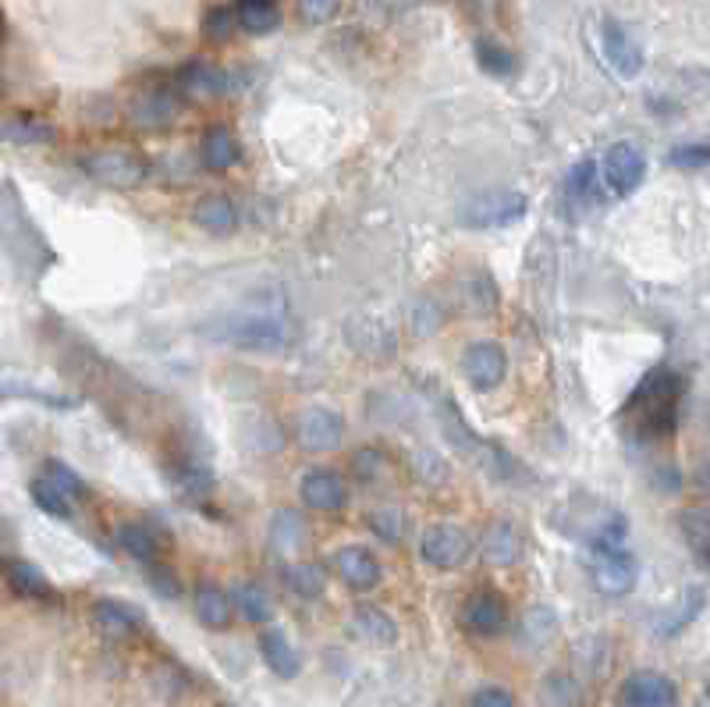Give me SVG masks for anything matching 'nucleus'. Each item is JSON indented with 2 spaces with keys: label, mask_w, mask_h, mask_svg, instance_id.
I'll return each mask as SVG.
<instances>
[{
  "label": "nucleus",
  "mask_w": 710,
  "mask_h": 707,
  "mask_svg": "<svg viewBox=\"0 0 710 707\" xmlns=\"http://www.w3.org/2000/svg\"><path fill=\"white\" fill-rule=\"evenodd\" d=\"M29 494H33V501L40 505L47 516H54V519H72V501L64 498L57 487H50L43 477L40 480H33V487H29Z\"/></svg>",
  "instance_id": "nucleus-35"
},
{
  "label": "nucleus",
  "mask_w": 710,
  "mask_h": 707,
  "mask_svg": "<svg viewBox=\"0 0 710 707\" xmlns=\"http://www.w3.org/2000/svg\"><path fill=\"white\" fill-rule=\"evenodd\" d=\"M668 160H671V167H679V171H703V167L710 164V146L707 143L675 146Z\"/></svg>",
  "instance_id": "nucleus-37"
},
{
  "label": "nucleus",
  "mask_w": 710,
  "mask_h": 707,
  "mask_svg": "<svg viewBox=\"0 0 710 707\" xmlns=\"http://www.w3.org/2000/svg\"><path fill=\"white\" fill-rule=\"evenodd\" d=\"M643 178H647V157L640 146L615 143L604 153V182L611 185L615 196H632L643 185Z\"/></svg>",
  "instance_id": "nucleus-10"
},
{
  "label": "nucleus",
  "mask_w": 710,
  "mask_h": 707,
  "mask_svg": "<svg viewBox=\"0 0 710 707\" xmlns=\"http://www.w3.org/2000/svg\"><path fill=\"white\" fill-rule=\"evenodd\" d=\"M483 555L490 565H512L515 558H519V534H515L508 523H494L487 530Z\"/></svg>",
  "instance_id": "nucleus-25"
},
{
  "label": "nucleus",
  "mask_w": 710,
  "mask_h": 707,
  "mask_svg": "<svg viewBox=\"0 0 710 707\" xmlns=\"http://www.w3.org/2000/svg\"><path fill=\"white\" fill-rule=\"evenodd\" d=\"M86 175L93 178L100 185H111V189H135L146 182L150 167L139 153L125 150V146H107V150H93L89 157L82 160Z\"/></svg>",
  "instance_id": "nucleus-2"
},
{
  "label": "nucleus",
  "mask_w": 710,
  "mask_h": 707,
  "mask_svg": "<svg viewBox=\"0 0 710 707\" xmlns=\"http://www.w3.org/2000/svg\"><path fill=\"white\" fill-rule=\"evenodd\" d=\"M238 157H242V146H238V139L231 128H224V125L206 128V136L199 143L203 167H210V171H228V167L238 164Z\"/></svg>",
  "instance_id": "nucleus-18"
},
{
  "label": "nucleus",
  "mask_w": 710,
  "mask_h": 707,
  "mask_svg": "<svg viewBox=\"0 0 710 707\" xmlns=\"http://www.w3.org/2000/svg\"><path fill=\"white\" fill-rule=\"evenodd\" d=\"M462 626L473 637H498L508 626V604L498 590H476V594L462 604Z\"/></svg>",
  "instance_id": "nucleus-11"
},
{
  "label": "nucleus",
  "mask_w": 710,
  "mask_h": 707,
  "mask_svg": "<svg viewBox=\"0 0 710 707\" xmlns=\"http://www.w3.org/2000/svg\"><path fill=\"white\" fill-rule=\"evenodd\" d=\"M260 654H263V661H267V668L274 676H281V679H295L302 672V658H299V651L292 647V640L281 633V629H263L260 633Z\"/></svg>",
  "instance_id": "nucleus-17"
},
{
  "label": "nucleus",
  "mask_w": 710,
  "mask_h": 707,
  "mask_svg": "<svg viewBox=\"0 0 710 707\" xmlns=\"http://www.w3.org/2000/svg\"><path fill=\"white\" fill-rule=\"evenodd\" d=\"M0 40H4V15H0Z\"/></svg>",
  "instance_id": "nucleus-42"
},
{
  "label": "nucleus",
  "mask_w": 710,
  "mask_h": 707,
  "mask_svg": "<svg viewBox=\"0 0 710 707\" xmlns=\"http://www.w3.org/2000/svg\"><path fill=\"white\" fill-rule=\"evenodd\" d=\"M700 707H707V704H700Z\"/></svg>",
  "instance_id": "nucleus-43"
},
{
  "label": "nucleus",
  "mask_w": 710,
  "mask_h": 707,
  "mask_svg": "<svg viewBox=\"0 0 710 707\" xmlns=\"http://www.w3.org/2000/svg\"><path fill=\"white\" fill-rule=\"evenodd\" d=\"M231 25H235V15H231V8H214L210 15H206V22H203V33L210 36V40H228L231 36Z\"/></svg>",
  "instance_id": "nucleus-38"
},
{
  "label": "nucleus",
  "mask_w": 710,
  "mask_h": 707,
  "mask_svg": "<svg viewBox=\"0 0 710 707\" xmlns=\"http://www.w3.org/2000/svg\"><path fill=\"white\" fill-rule=\"evenodd\" d=\"M178 86H182V93L192 100H217V97H224L228 79L210 61H192L178 72Z\"/></svg>",
  "instance_id": "nucleus-16"
},
{
  "label": "nucleus",
  "mask_w": 710,
  "mask_h": 707,
  "mask_svg": "<svg viewBox=\"0 0 710 707\" xmlns=\"http://www.w3.org/2000/svg\"><path fill=\"white\" fill-rule=\"evenodd\" d=\"M419 555L426 565H434V569H459V565H466L473 555V537L469 530H462L455 523H437L423 534Z\"/></svg>",
  "instance_id": "nucleus-5"
},
{
  "label": "nucleus",
  "mask_w": 710,
  "mask_h": 707,
  "mask_svg": "<svg viewBox=\"0 0 710 707\" xmlns=\"http://www.w3.org/2000/svg\"><path fill=\"white\" fill-rule=\"evenodd\" d=\"M366 526L380 537L384 544H398V541L405 537V530H409L405 512H398V509H377V512H370Z\"/></svg>",
  "instance_id": "nucleus-33"
},
{
  "label": "nucleus",
  "mask_w": 710,
  "mask_h": 707,
  "mask_svg": "<svg viewBox=\"0 0 710 707\" xmlns=\"http://www.w3.org/2000/svg\"><path fill=\"white\" fill-rule=\"evenodd\" d=\"M284 583H288V590H295L299 597H320V594H324V587H327L324 569L313 565V562L288 565V569H284Z\"/></svg>",
  "instance_id": "nucleus-27"
},
{
  "label": "nucleus",
  "mask_w": 710,
  "mask_h": 707,
  "mask_svg": "<svg viewBox=\"0 0 710 707\" xmlns=\"http://www.w3.org/2000/svg\"><path fill=\"white\" fill-rule=\"evenodd\" d=\"M4 583L11 587V594H18L25 601H57L54 583L47 580V573L40 565H33L29 558H4L0 562Z\"/></svg>",
  "instance_id": "nucleus-14"
},
{
  "label": "nucleus",
  "mask_w": 710,
  "mask_h": 707,
  "mask_svg": "<svg viewBox=\"0 0 710 707\" xmlns=\"http://www.w3.org/2000/svg\"><path fill=\"white\" fill-rule=\"evenodd\" d=\"M118 544H121V551H128V555H132L135 562H146V565L157 562V537H153L146 526L125 523L121 530H118Z\"/></svg>",
  "instance_id": "nucleus-28"
},
{
  "label": "nucleus",
  "mask_w": 710,
  "mask_h": 707,
  "mask_svg": "<svg viewBox=\"0 0 710 707\" xmlns=\"http://www.w3.org/2000/svg\"><path fill=\"white\" fill-rule=\"evenodd\" d=\"M4 139H11V143H18V146L50 143V139H54V128L36 118H15L11 125H4Z\"/></svg>",
  "instance_id": "nucleus-34"
},
{
  "label": "nucleus",
  "mask_w": 710,
  "mask_h": 707,
  "mask_svg": "<svg viewBox=\"0 0 710 707\" xmlns=\"http://www.w3.org/2000/svg\"><path fill=\"white\" fill-rule=\"evenodd\" d=\"M214 338L238 345V349H281L288 342V331L277 317H267V313H238V317H228L224 327L214 331Z\"/></svg>",
  "instance_id": "nucleus-4"
},
{
  "label": "nucleus",
  "mask_w": 710,
  "mask_h": 707,
  "mask_svg": "<svg viewBox=\"0 0 710 707\" xmlns=\"http://www.w3.org/2000/svg\"><path fill=\"white\" fill-rule=\"evenodd\" d=\"M146 576H150V587L157 590L160 597L175 601L178 594H182V583H178V576H175L171 569H164V565H153Z\"/></svg>",
  "instance_id": "nucleus-39"
},
{
  "label": "nucleus",
  "mask_w": 710,
  "mask_h": 707,
  "mask_svg": "<svg viewBox=\"0 0 710 707\" xmlns=\"http://www.w3.org/2000/svg\"><path fill=\"white\" fill-rule=\"evenodd\" d=\"M235 18L249 36H270L281 25L277 4H235Z\"/></svg>",
  "instance_id": "nucleus-26"
},
{
  "label": "nucleus",
  "mask_w": 710,
  "mask_h": 707,
  "mask_svg": "<svg viewBox=\"0 0 710 707\" xmlns=\"http://www.w3.org/2000/svg\"><path fill=\"white\" fill-rule=\"evenodd\" d=\"M231 608H238L242 619L253 622V626L274 622V601H270L267 590L260 583H253V580H245V583H238L235 590H231Z\"/></svg>",
  "instance_id": "nucleus-20"
},
{
  "label": "nucleus",
  "mask_w": 710,
  "mask_h": 707,
  "mask_svg": "<svg viewBox=\"0 0 710 707\" xmlns=\"http://www.w3.org/2000/svg\"><path fill=\"white\" fill-rule=\"evenodd\" d=\"M196 615L206 629L221 633L231 626V597L217 583H199L196 587Z\"/></svg>",
  "instance_id": "nucleus-23"
},
{
  "label": "nucleus",
  "mask_w": 710,
  "mask_h": 707,
  "mask_svg": "<svg viewBox=\"0 0 710 707\" xmlns=\"http://www.w3.org/2000/svg\"><path fill=\"white\" fill-rule=\"evenodd\" d=\"M601 50H604V61L611 64V72L618 75V79H636V75L643 72V61H647L636 36L615 18H604V25H601Z\"/></svg>",
  "instance_id": "nucleus-8"
},
{
  "label": "nucleus",
  "mask_w": 710,
  "mask_h": 707,
  "mask_svg": "<svg viewBox=\"0 0 710 707\" xmlns=\"http://www.w3.org/2000/svg\"><path fill=\"white\" fill-rule=\"evenodd\" d=\"M462 374L476 391H494L508 374V356L498 342H473L462 356Z\"/></svg>",
  "instance_id": "nucleus-9"
},
{
  "label": "nucleus",
  "mask_w": 710,
  "mask_h": 707,
  "mask_svg": "<svg viewBox=\"0 0 710 707\" xmlns=\"http://www.w3.org/2000/svg\"><path fill=\"white\" fill-rule=\"evenodd\" d=\"M597 164L593 160H579L572 171L565 178V196L568 203H576V207H583V203L593 200V189H597Z\"/></svg>",
  "instance_id": "nucleus-29"
},
{
  "label": "nucleus",
  "mask_w": 710,
  "mask_h": 707,
  "mask_svg": "<svg viewBox=\"0 0 710 707\" xmlns=\"http://www.w3.org/2000/svg\"><path fill=\"white\" fill-rule=\"evenodd\" d=\"M622 707H679V690L664 672H632L622 683Z\"/></svg>",
  "instance_id": "nucleus-12"
},
{
  "label": "nucleus",
  "mask_w": 710,
  "mask_h": 707,
  "mask_svg": "<svg viewBox=\"0 0 710 707\" xmlns=\"http://www.w3.org/2000/svg\"><path fill=\"white\" fill-rule=\"evenodd\" d=\"M306 541V523L295 516V512H277L274 523H270V544L277 551H295Z\"/></svg>",
  "instance_id": "nucleus-31"
},
{
  "label": "nucleus",
  "mask_w": 710,
  "mask_h": 707,
  "mask_svg": "<svg viewBox=\"0 0 710 707\" xmlns=\"http://www.w3.org/2000/svg\"><path fill=\"white\" fill-rule=\"evenodd\" d=\"M526 217V196L512 189H494L483 196H473L459 210V221L466 228H508Z\"/></svg>",
  "instance_id": "nucleus-3"
},
{
  "label": "nucleus",
  "mask_w": 710,
  "mask_h": 707,
  "mask_svg": "<svg viewBox=\"0 0 710 707\" xmlns=\"http://www.w3.org/2000/svg\"><path fill=\"white\" fill-rule=\"evenodd\" d=\"M0 530H4V526H0Z\"/></svg>",
  "instance_id": "nucleus-44"
},
{
  "label": "nucleus",
  "mask_w": 710,
  "mask_h": 707,
  "mask_svg": "<svg viewBox=\"0 0 710 707\" xmlns=\"http://www.w3.org/2000/svg\"><path fill=\"white\" fill-rule=\"evenodd\" d=\"M295 437L306 452H334L345 441V420L327 406H309L295 420Z\"/></svg>",
  "instance_id": "nucleus-7"
},
{
  "label": "nucleus",
  "mask_w": 710,
  "mask_h": 707,
  "mask_svg": "<svg viewBox=\"0 0 710 707\" xmlns=\"http://www.w3.org/2000/svg\"><path fill=\"white\" fill-rule=\"evenodd\" d=\"M590 580L593 587L601 590V594L608 597H625L636 590V580H640V562L632 555L629 548L622 551H608V555H593V565H590Z\"/></svg>",
  "instance_id": "nucleus-6"
},
{
  "label": "nucleus",
  "mask_w": 710,
  "mask_h": 707,
  "mask_svg": "<svg viewBox=\"0 0 710 707\" xmlns=\"http://www.w3.org/2000/svg\"><path fill=\"white\" fill-rule=\"evenodd\" d=\"M476 61H480V68L487 75H494V79H508L515 72V54L508 47H501L498 40H476Z\"/></svg>",
  "instance_id": "nucleus-30"
},
{
  "label": "nucleus",
  "mask_w": 710,
  "mask_h": 707,
  "mask_svg": "<svg viewBox=\"0 0 710 707\" xmlns=\"http://www.w3.org/2000/svg\"><path fill=\"white\" fill-rule=\"evenodd\" d=\"M128 114H132V121L139 128H164L178 118V100L167 89H150V93H142L135 100Z\"/></svg>",
  "instance_id": "nucleus-19"
},
{
  "label": "nucleus",
  "mask_w": 710,
  "mask_h": 707,
  "mask_svg": "<svg viewBox=\"0 0 710 707\" xmlns=\"http://www.w3.org/2000/svg\"><path fill=\"white\" fill-rule=\"evenodd\" d=\"M682 534H686V544L693 548V555L707 562L710 551V516L703 509H686L682 512Z\"/></svg>",
  "instance_id": "nucleus-32"
},
{
  "label": "nucleus",
  "mask_w": 710,
  "mask_h": 707,
  "mask_svg": "<svg viewBox=\"0 0 710 707\" xmlns=\"http://www.w3.org/2000/svg\"><path fill=\"white\" fill-rule=\"evenodd\" d=\"M299 494L306 501V509L313 512H341L348 505V487L334 470H309L302 484H299Z\"/></svg>",
  "instance_id": "nucleus-13"
},
{
  "label": "nucleus",
  "mask_w": 710,
  "mask_h": 707,
  "mask_svg": "<svg viewBox=\"0 0 710 707\" xmlns=\"http://www.w3.org/2000/svg\"><path fill=\"white\" fill-rule=\"evenodd\" d=\"M93 619L107 637H132L146 626V619H142L132 604H125V601H100L93 608Z\"/></svg>",
  "instance_id": "nucleus-21"
},
{
  "label": "nucleus",
  "mask_w": 710,
  "mask_h": 707,
  "mask_svg": "<svg viewBox=\"0 0 710 707\" xmlns=\"http://www.w3.org/2000/svg\"><path fill=\"white\" fill-rule=\"evenodd\" d=\"M682 398H686V381H682V374H675L671 367L650 370L625 406V416L632 420V434L643 437V441L671 437L679 430Z\"/></svg>",
  "instance_id": "nucleus-1"
},
{
  "label": "nucleus",
  "mask_w": 710,
  "mask_h": 707,
  "mask_svg": "<svg viewBox=\"0 0 710 707\" xmlns=\"http://www.w3.org/2000/svg\"><path fill=\"white\" fill-rule=\"evenodd\" d=\"M334 573L341 576V583L345 587H352V590H373L380 583V562H377V555H373L370 548H359V544H352V548H341L338 555H334Z\"/></svg>",
  "instance_id": "nucleus-15"
},
{
  "label": "nucleus",
  "mask_w": 710,
  "mask_h": 707,
  "mask_svg": "<svg viewBox=\"0 0 710 707\" xmlns=\"http://www.w3.org/2000/svg\"><path fill=\"white\" fill-rule=\"evenodd\" d=\"M469 707H515V700H512V693H508V690H501V686H483V690L473 697Z\"/></svg>",
  "instance_id": "nucleus-40"
},
{
  "label": "nucleus",
  "mask_w": 710,
  "mask_h": 707,
  "mask_svg": "<svg viewBox=\"0 0 710 707\" xmlns=\"http://www.w3.org/2000/svg\"><path fill=\"white\" fill-rule=\"evenodd\" d=\"M352 629H356L359 640L377 644V647H387V644H395V640H398V626H395L391 615H387L384 608H370V604L352 615Z\"/></svg>",
  "instance_id": "nucleus-24"
},
{
  "label": "nucleus",
  "mask_w": 710,
  "mask_h": 707,
  "mask_svg": "<svg viewBox=\"0 0 710 707\" xmlns=\"http://www.w3.org/2000/svg\"><path fill=\"white\" fill-rule=\"evenodd\" d=\"M43 480L50 484V487H57V491L68 498V501H79V498H86V484H82V477L75 470H68L64 462H47V473H43Z\"/></svg>",
  "instance_id": "nucleus-36"
},
{
  "label": "nucleus",
  "mask_w": 710,
  "mask_h": 707,
  "mask_svg": "<svg viewBox=\"0 0 710 707\" xmlns=\"http://www.w3.org/2000/svg\"><path fill=\"white\" fill-rule=\"evenodd\" d=\"M235 4H274V0H235Z\"/></svg>",
  "instance_id": "nucleus-41"
},
{
  "label": "nucleus",
  "mask_w": 710,
  "mask_h": 707,
  "mask_svg": "<svg viewBox=\"0 0 710 707\" xmlns=\"http://www.w3.org/2000/svg\"><path fill=\"white\" fill-rule=\"evenodd\" d=\"M196 224H203L206 231H214V235H231V231L238 228V207L231 203V196H203L196 203Z\"/></svg>",
  "instance_id": "nucleus-22"
}]
</instances>
